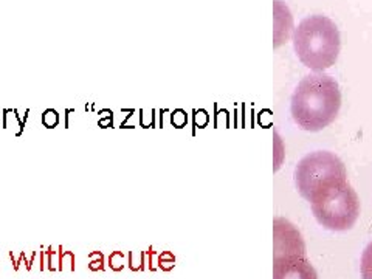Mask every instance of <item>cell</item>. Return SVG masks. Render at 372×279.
<instances>
[{"mask_svg":"<svg viewBox=\"0 0 372 279\" xmlns=\"http://www.w3.org/2000/svg\"><path fill=\"white\" fill-rule=\"evenodd\" d=\"M341 107L338 82L326 73L307 74L292 95L290 110L298 127L309 132L323 131L332 124Z\"/></svg>","mask_w":372,"mask_h":279,"instance_id":"cell-1","label":"cell"},{"mask_svg":"<svg viewBox=\"0 0 372 279\" xmlns=\"http://www.w3.org/2000/svg\"><path fill=\"white\" fill-rule=\"evenodd\" d=\"M339 45V31L326 16H309L295 28L293 48L296 56L307 69L316 73L324 71L337 62Z\"/></svg>","mask_w":372,"mask_h":279,"instance_id":"cell-2","label":"cell"},{"mask_svg":"<svg viewBox=\"0 0 372 279\" xmlns=\"http://www.w3.org/2000/svg\"><path fill=\"white\" fill-rule=\"evenodd\" d=\"M346 183H349L346 166L341 158L332 152H310L303 157L295 168L296 189L310 203Z\"/></svg>","mask_w":372,"mask_h":279,"instance_id":"cell-3","label":"cell"},{"mask_svg":"<svg viewBox=\"0 0 372 279\" xmlns=\"http://www.w3.org/2000/svg\"><path fill=\"white\" fill-rule=\"evenodd\" d=\"M273 279H318L301 233L282 217L273 220Z\"/></svg>","mask_w":372,"mask_h":279,"instance_id":"cell-4","label":"cell"},{"mask_svg":"<svg viewBox=\"0 0 372 279\" xmlns=\"http://www.w3.org/2000/svg\"><path fill=\"white\" fill-rule=\"evenodd\" d=\"M310 207L318 223L331 231H347L360 217V199L350 183L329 191Z\"/></svg>","mask_w":372,"mask_h":279,"instance_id":"cell-5","label":"cell"},{"mask_svg":"<svg viewBox=\"0 0 372 279\" xmlns=\"http://www.w3.org/2000/svg\"><path fill=\"white\" fill-rule=\"evenodd\" d=\"M360 273L361 279H372V241L368 244L363 254H361Z\"/></svg>","mask_w":372,"mask_h":279,"instance_id":"cell-6","label":"cell"},{"mask_svg":"<svg viewBox=\"0 0 372 279\" xmlns=\"http://www.w3.org/2000/svg\"><path fill=\"white\" fill-rule=\"evenodd\" d=\"M59 264H58V270L59 272H74V253L73 251H64L62 250V245L59 246Z\"/></svg>","mask_w":372,"mask_h":279,"instance_id":"cell-7","label":"cell"},{"mask_svg":"<svg viewBox=\"0 0 372 279\" xmlns=\"http://www.w3.org/2000/svg\"><path fill=\"white\" fill-rule=\"evenodd\" d=\"M40 121H42V124H44V127L55 129L61 123V115L56 109H45L44 112H42Z\"/></svg>","mask_w":372,"mask_h":279,"instance_id":"cell-8","label":"cell"},{"mask_svg":"<svg viewBox=\"0 0 372 279\" xmlns=\"http://www.w3.org/2000/svg\"><path fill=\"white\" fill-rule=\"evenodd\" d=\"M89 270L90 272H104L105 270V265H104V254L101 251H90L89 253Z\"/></svg>","mask_w":372,"mask_h":279,"instance_id":"cell-9","label":"cell"},{"mask_svg":"<svg viewBox=\"0 0 372 279\" xmlns=\"http://www.w3.org/2000/svg\"><path fill=\"white\" fill-rule=\"evenodd\" d=\"M22 121V116L19 115L17 109H3V115H2V129H8L11 124H17Z\"/></svg>","mask_w":372,"mask_h":279,"instance_id":"cell-10","label":"cell"},{"mask_svg":"<svg viewBox=\"0 0 372 279\" xmlns=\"http://www.w3.org/2000/svg\"><path fill=\"white\" fill-rule=\"evenodd\" d=\"M107 265L112 272H121L124 268V253L123 251H112L109 259H107Z\"/></svg>","mask_w":372,"mask_h":279,"instance_id":"cell-11","label":"cell"},{"mask_svg":"<svg viewBox=\"0 0 372 279\" xmlns=\"http://www.w3.org/2000/svg\"><path fill=\"white\" fill-rule=\"evenodd\" d=\"M58 264H59V250L53 251V246L50 245L45 250V265L50 272H56L58 270Z\"/></svg>","mask_w":372,"mask_h":279,"instance_id":"cell-12","label":"cell"},{"mask_svg":"<svg viewBox=\"0 0 372 279\" xmlns=\"http://www.w3.org/2000/svg\"><path fill=\"white\" fill-rule=\"evenodd\" d=\"M127 264H129V268L132 272L136 270H143L144 268V253H129V259H127Z\"/></svg>","mask_w":372,"mask_h":279,"instance_id":"cell-13","label":"cell"},{"mask_svg":"<svg viewBox=\"0 0 372 279\" xmlns=\"http://www.w3.org/2000/svg\"><path fill=\"white\" fill-rule=\"evenodd\" d=\"M8 254H9V257H11V262H13V268H14V272H17V270H19V267H20V264H22V262H24V259H25V251H20V254H19L17 259L14 257L13 251H9Z\"/></svg>","mask_w":372,"mask_h":279,"instance_id":"cell-14","label":"cell"},{"mask_svg":"<svg viewBox=\"0 0 372 279\" xmlns=\"http://www.w3.org/2000/svg\"><path fill=\"white\" fill-rule=\"evenodd\" d=\"M98 127H101V129H109V127H113V116H109V118H100V120H98Z\"/></svg>","mask_w":372,"mask_h":279,"instance_id":"cell-15","label":"cell"},{"mask_svg":"<svg viewBox=\"0 0 372 279\" xmlns=\"http://www.w3.org/2000/svg\"><path fill=\"white\" fill-rule=\"evenodd\" d=\"M73 113L74 109H66V112H64V129H70V120Z\"/></svg>","mask_w":372,"mask_h":279,"instance_id":"cell-16","label":"cell"},{"mask_svg":"<svg viewBox=\"0 0 372 279\" xmlns=\"http://www.w3.org/2000/svg\"><path fill=\"white\" fill-rule=\"evenodd\" d=\"M36 251H31V256L30 257H27V254H25V264H27V270L30 272L31 270V267H33V264H34V259H36Z\"/></svg>","mask_w":372,"mask_h":279,"instance_id":"cell-17","label":"cell"},{"mask_svg":"<svg viewBox=\"0 0 372 279\" xmlns=\"http://www.w3.org/2000/svg\"><path fill=\"white\" fill-rule=\"evenodd\" d=\"M185 115H183V112H175V116L172 115V123H175V124H178V126H182L183 123H185Z\"/></svg>","mask_w":372,"mask_h":279,"instance_id":"cell-18","label":"cell"},{"mask_svg":"<svg viewBox=\"0 0 372 279\" xmlns=\"http://www.w3.org/2000/svg\"><path fill=\"white\" fill-rule=\"evenodd\" d=\"M98 115H100V118H109V116H113V112H112V109H101L98 112Z\"/></svg>","mask_w":372,"mask_h":279,"instance_id":"cell-19","label":"cell"},{"mask_svg":"<svg viewBox=\"0 0 372 279\" xmlns=\"http://www.w3.org/2000/svg\"><path fill=\"white\" fill-rule=\"evenodd\" d=\"M160 267L163 270H169V268L174 267V261H160Z\"/></svg>","mask_w":372,"mask_h":279,"instance_id":"cell-20","label":"cell"},{"mask_svg":"<svg viewBox=\"0 0 372 279\" xmlns=\"http://www.w3.org/2000/svg\"><path fill=\"white\" fill-rule=\"evenodd\" d=\"M39 254H40V270L44 272L47 268V265H45V251H40Z\"/></svg>","mask_w":372,"mask_h":279,"instance_id":"cell-21","label":"cell"}]
</instances>
